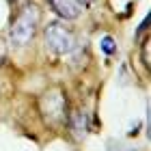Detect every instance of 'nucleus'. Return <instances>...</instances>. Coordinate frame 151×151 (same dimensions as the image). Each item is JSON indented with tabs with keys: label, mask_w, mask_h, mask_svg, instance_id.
Listing matches in <instances>:
<instances>
[{
	"label": "nucleus",
	"mask_w": 151,
	"mask_h": 151,
	"mask_svg": "<svg viewBox=\"0 0 151 151\" xmlns=\"http://www.w3.org/2000/svg\"><path fill=\"white\" fill-rule=\"evenodd\" d=\"M37 22H39V9L32 4L24 6L11 26V41L15 45H26L32 39V35H35Z\"/></svg>",
	"instance_id": "f257e3e1"
},
{
	"label": "nucleus",
	"mask_w": 151,
	"mask_h": 151,
	"mask_svg": "<svg viewBox=\"0 0 151 151\" xmlns=\"http://www.w3.org/2000/svg\"><path fill=\"white\" fill-rule=\"evenodd\" d=\"M41 114L45 116V121L50 125H58L67 119V97L63 95L60 88H52L47 91L39 101Z\"/></svg>",
	"instance_id": "f03ea898"
},
{
	"label": "nucleus",
	"mask_w": 151,
	"mask_h": 151,
	"mask_svg": "<svg viewBox=\"0 0 151 151\" xmlns=\"http://www.w3.org/2000/svg\"><path fill=\"white\" fill-rule=\"evenodd\" d=\"M45 45L47 50H52L54 54H69L76 47V37L71 30H67L60 24H47L45 26Z\"/></svg>",
	"instance_id": "7ed1b4c3"
},
{
	"label": "nucleus",
	"mask_w": 151,
	"mask_h": 151,
	"mask_svg": "<svg viewBox=\"0 0 151 151\" xmlns=\"http://www.w3.org/2000/svg\"><path fill=\"white\" fill-rule=\"evenodd\" d=\"M58 17L76 19L82 11V0H47Z\"/></svg>",
	"instance_id": "20e7f679"
},
{
	"label": "nucleus",
	"mask_w": 151,
	"mask_h": 151,
	"mask_svg": "<svg viewBox=\"0 0 151 151\" xmlns=\"http://www.w3.org/2000/svg\"><path fill=\"white\" fill-rule=\"evenodd\" d=\"M69 125H71V132L76 138H82V136L86 134V114L84 112H73L71 119H69Z\"/></svg>",
	"instance_id": "39448f33"
},
{
	"label": "nucleus",
	"mask_w": 151,
	"mask_h": 151,
	"mask_svg": "<svg viewBox=\"0 0 151 151\" xmlns=\"http://www.w3.org/2000/svg\"><path fill=\"white\" fill-rule=\"evenodd\" d=\"M99 50L104 52V54H108V56H110V54H114L116 52V43H114V39L110 37V35H104L99 39Z\"/></svg>",
	"instance_id": "423d86ee"
},
{
	"label": "nucleus",
	"mask_w": 151,
	"mask_h": 151,
	"mask_svg": "<svg viewBox=\"0 0 151 151\" xmlns=\"http://www.w3.org/2000/svg\"><path fill=\"white\" fill-rule=\"evenodd\" d=\"M142 63H145V67H149V41L142 43Z\"/></svg>",
	"instance_id": "0eeeda50"
},
{
	"label": "nucleus",
	"mask_w": 151,
	"mask_h": 151,
	"mask_svg": "<svg viewBox=\"0 0 151 151\" xmlns=\"http://www.w3.org/2000/svg\"><path fill=\"white\" fill-rule=\"evenodd\" d=\"M147 24H149V17H145V19H142V22H140V26H138V28H136V37H138L140 32H145V30H147Z\"/></svg>",
	"instance_id": "6e6552de"
},
{
	"label": "nucleus",
	"mask_w": 151,
	"mask_h": 151,
	"mask_svg": "<svg viewBox=\"0 0 151 151\" xmlns=\"http://www.w3.org/2000/svg\"><path fill=\"white\" fill-rule=\"evenodd\" d=\"M82 2H91V0H82Z\"/></svg>",
	"instance_id": "1a4fd4ad"
}]
</instances>
